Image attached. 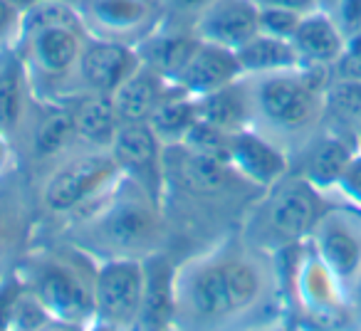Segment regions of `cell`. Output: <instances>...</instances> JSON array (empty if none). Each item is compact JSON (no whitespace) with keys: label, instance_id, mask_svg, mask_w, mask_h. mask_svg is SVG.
<instances>
[{"label":"cell","instance_id":"1","mask_svg":"<svg viewBox=\"0 0 361 331\" xmlns=\"http://www.w3.org/2000/svg\"><path fill=\"white\" fill-rule=\"evenodd\" d=\"M275 255L247 240H226L191 257L173 275L176 326H226L275 296Z\"/></svg>","mask_w":361,"mask_h":331},{"label":"cell","instance_id":"2","mask_svg":"<svg viewBox=\"0 0 361 331\" xmlns=\"http://www.w3.org/2000/svg\"><path fill=\"white\" fill-rule=\"evenodd\" d=\"M87 37L90 30L72 0H35L25 6L16 55L35 99L42 104H70L82 94L77 70Z\"/></svg>","mask_w":361,"mask_h":331},{"label":"cell","instance_id":"3","mask_svg":"<svg viewBox=\"0 0 361 331\" xmlns=\"http://www.w3.org/2000/svg\"><path fill=\"white\" fill-rule=\"evenodd\" d=\"M329 80V67L314 65L245 77L250 126L277 141L295 158L324 129V92Z\"/></svg>","mask_w":361,"mask_h":331},{"label":"cell","instance_id":"4","mask_svg":"<svg viewBox=\"0 0 361 331\" xmlns=\"http://www.w3.org/2000/svg\"><path fill=\"white\" fill-rule=\"evenodd\" d=\"M70 223L75 225V245L94 260H144L154 255L164 237V203L131 178L121 176L90 213Z\"/></svg>","mask_w":361,"mask_h":331},{"label":"cell","instance_id":"5","mask_svg":"<svg viewBox=\"0 0 361 331\" xmlns=\"http://www.w3.org/2000/svg\"><path fill=\"white\" fill-rule=\"evenodd\" d=\"M94 270L97 260L77 245L70 252L35 250L16 265L23 287L57 326H94Z\"/></svg>","mask_w":361,"mask_h":331},{"label":"cell","instance_id":"6","mask_svg":"<svg viewBox=\"0 0 361 331\" xmlns=\"http://www.w3.org/2000/svg\"><path fill=\"white\" fill-rule=\"evenodd\" d=\"M329 206V196H324L300 173H290L277 186L267 188L265 196L255 203L245 220L243 240L270 255H280L290 247L302 245Z\"/></svg>","mask_w":361,"mask_h":331},{"label":"cell","instance_id":"7","mask_svg":"<svg viewBox=\"0 0 361 331\" xmlns=\"http://www.w3.org/2000/svg\"><path fill=\"white\" fill-rule=\"evenodd\" d=\"M109 149H90L80 156H70L50 173L42 188V208L52 216L77 220L90 213L116 183L121 181Z\"/></svg>","mask_w":361,"mask_h":331},{"label":"cell","instance_id":"8","mask_svg":"<svg viewBox=\"0 0 361 331\" xmlns=\"http://www.w3.org/2000/svg\"><path fill=\"white\" fill-rule=\"evenodd\" d=\"M144 301V260L106 257L94 270V326L136 329Z\"/></svg>","mask_w":361,"mask_h":331},{"label":"cell","instance_id":"9","mask_svg":"<svg viewBox=\"0 0 361 331\" xmlns=\"http://www.w3.org/2000/svg\"><path fill=\"white\" fill-rule=\"evenodd\" d=\"M307 240L354 304V292L361 282V208L331 201Z\"/></svg>","mask_w":361,"mask_h":331},{"label":"cell","instance_id":"10","mask_svg":"<svg viewBox=\"0 0 361 331\" xmlns=\"http://www.w3.org/2000/svg\"><path fill=\"white\" fill-rule=\"evenodd\" d=\"M290 287L302 316L314 319V324H334L354 311L351 296L339 285L334 272L324 265L310 240L295 247V260L290 267Z\"/></svg>","mask_w":361,"mask_h":331},{"label":"cell","instance_id":"11","mask_svg":"<svg viewBox=\"0 0 361 331\" xmlns=\"http://www.w3.org/2000/svg\"><path fill=\"white\" fill-rule=\"evenodd\" d=\"M90 35L139 45L164 25V0H80Z\"/></svg>","mask_w":361,"mask_h":331},{"label":"cell","instance_id":"12","mask_svg":"<svg viewBox=\"0 0 361 331\" xmlns=\"http://www.w3.org/2000/svg\"><path fill=\"white\" fill-rule=\"evenodd\" d=\"M109 151L126 178L139 183L146 193H151L156 201L164 203L166 144L156 136L149 121H126V124H121Z\"/></svg>","mask_w":361,"mask_h":331},{"label":"cell","instance_id":"13","mask_svg":"<svg viewBox=\"0 0 361 331\" xmlns=\"http://www.w3.org/2000/svg\"><path fill=\"white\" fill-rule=\"evenodd\" d=\"M228 161L233 171L245 181L247 186L257 191L277 186L282 178L292 173V156L287 149H282L277 141L257 131L255 126H243L233 131L231 149H228Z\"/></svg>","mask_w":361,"mask_h":331},{"label":"cell","instance_id":"14","mask_svg":"<svg viewBox=\"0 0 361 331\" xmlns=\"http://www.w3.org/2000/svg\"><path fill=\"white\" fill-rule=\"evenodd\" d=\"M139 67L141 55L134 45L90 35L80 57V70H77L80 89L114 94L116 87L129 80Z\"/></svg>","mask_w":361,"mask_h":331},{"label":"cell","instance_id":"15","mask_svg":"<svg viewBox=\"0 0 361 331\" xmlns=\"http://www.w3.org/2000/svg\"><path fill=\"white\" fill-rule=\"evenodd\" d=\"M191 27L198 40L238 50L260 32V8L252 0H216Z\"/></svg>","mask_w":361,"mask_h":331},{"label":"cell","instance_id":"16","mask_svg":"<svg viewBox=\"0 0 361 331\" xmlns=\"http://www.w3.org/2000/svg\"><path fill=\"white\" fill-rule=\"evenodd\" d=\"M243 75L240 62H238L235 50L213 45V42L198 40L193 52L188 55L186 65L173 77L171 85L186 89L193 96H206L216 89L238 82Z\"/></svg>","mask_w":361,"mask_h":331},{"label":"cell","instance_id":"17","mask_svg":"<svg viewBox=\"0 0 361 331\" xmlns=\"http://www.w3.org/2000/svg\"><path fill=\"white\" fill-rule=\"evenodd\" d=\"M359 151L354 141L334 134L329 129H322L297 156H302L300 176L307 178L314 188H319L324 196H329L331 188L341 178L344 168L349 166L351 156Z\"/></svg>","mask_w":361,"mask_h":331},{"label":"cell","instance_id":"18","mask_svg":"<svg viewBox=\"0 0 361 331\" xmlns=\"http://www.w3.org/2000/svg\"><path fill=\"white\" fill-rule=\"evenodd\" d=\"M292 42L300 52L302 65L329 67L331 70L336 60L344 55L346 35L329 11L317 8V11L302 15L300 25L292 35Z\"/></svg>","mask_w":361,"mask_h":331},{"label":"cell","instance_id":"19","mask_svg":"<svg viewBox=\"0 0 361 331\" xmlns=\"http://www.w3.org/2000/svg\"><path fill=\"white\" fill-rule=\"evenodd\" d=\"M173 275L176 267L159 252L144 257V301L136 329H166L176 326L173 301Z\"/></svg>","mask_w":361,"mask_h":331},{"label":"cell","instance_id":"20","mask_svg":"<svg viewBox=\"0 0 361 331\" xmlns=\"http://www.w3.org/2000/svg\"><path fill=\"white\" fill-rule=\"evenodd\" d=\"M72 121H75L77 141L87 144L90 149H109L121 119L111 94H97V92H82L77 99L70 101Z\"/></svg>","mask_w":361,"mask_h":331},{"label":"cell","instance_id":"21","mask_svg":"<svg viewBox=\"0 0 361 331\" xmlns=\"http://www.w3.org/2000/svg\"><path fill=\"white\" fill-rule=\"evenodd\" d=\"M169 87L171 82L161 72L141 62L139 70L129 80L121 82L111 94L121 124H126V121H149L151 111L156 109V104L161 101Z\"/></svg>","mask_w":361,"mask_h":331},{"label":"cell","instance_id":"22","mask_svg":"<svg viewBox=\"0 0 361 331\" xmlns=\"http://www.w3.org/2000/svg\"><path fill=\"white\" fill-rule=\"evenodd\" d=\"M201 119L198 111V96L188 94L186 89L171 85L166 89V94L161 96V101L156 104V109L151 111L149 124L156 131L161 141L169 146H178L186 141L188 131L196 126V121Z\"/></svg>","mask_w":361,"mask_h":331},{"label":"cell","instance_id":"23","mask_svg":"<svg viewBox=\"0 0 361 331\" xmlns=\"http://www.w3.org/2000/svg\"><path fill=\"white\" fill-rule=\"evenodd\" d=\"M324 129L359 146L361 131V80L334 77L324 92Z\"/></svg>","mask_w":361,"mask_h":331},{"label":"cell","instance_id":"24","mask_svg":"<svg viewBox=\"0 0 361 331\" xmlns=\"http://www.w3.org/2000/svg\"><path fill=\"white\" fill-rule=\"evenodd\" d=\"M235 55L245 77L270 75V72L292 70L302 65L300 52L290 37L267 35V32H257L255 37H250L245 45L238 47Z\"/></svg>","mask_w":361,"mask_h":331},{"label":"cell","instance_id":"25","mask_svg":"<svg viewBox=\"0 0 361 331\" xmlns=\"http://www.w3.org/2000/svg\"><path fill=\"white\" fill-rule=\"evenodd\" d=\"M30 96L32 87L23 70V62L16 52H11L0 62V129L8 136L20 131V126L25 124Z\"/></svg>","mask_w":361,"mask_h":331},{"label":"cell","instance_id":"26","mask_svg":"<svg viewBox=\"0 0 361 331\" xmlns=\"http://www.w3.org/2000/svg\"><path fill=\"white\" fill-rule=\"evenodd\" d=\"M198 111L203 121H211L218 129L231 131V134L243 126H250V96H247L245 77L223 89L198 96Z\"/></svg>","mask_w":361,"mask_h":331},{"label":"cell","instance_id":"27","mask_svg":"<svg viewBox=\"0 0 361 331\" xmlns=\"http://www.w3.org/2000/svg\"><path fill=\"white\" fill-rule=\"evenodd\" d=\"M11 173L0 176V277L6 275V265L18 252L20 237L27 230V208L23 188L8 181Z\"/></svg>","mask_w":361,"mask_h":331},{"label":"cell","instance_id":"28","mask_svg":"<svg viewBox=\"0 0 361 331\" xmlns=\"http://www.w3.org/2000/svg\"><path fill=\"white\" fill-rule=\"evenodd\" d=\"M47 114L35 124L32 131V154L35 158H52L67 151L72 141H77L75 121L70 104H45Z\"/></svg>","mask_w":361,"mask_h":331},{"label":"cell","instance_id":"29","mask_svg":"<svg viewBox=\"0 0 361 331\" xmlns=\"http://www.w3.org/2000/svg\"><path fill=\"white\" fill-rule=\"evenodd\" d=\"M23 18L25 6L16 0H0V57L16 52L23 37Z\"/></svg>","mask_w":361,"mask_h":331},{"label":"cell","instance_id":"30","mask_svg":"<svg viewBox=\"0 0 361 331\" xmlns=\"http://www.w3.org/2000/svg\"><path fill=\"white\" fill-rule=\"evenodd\" d=\"M329 201L361 208V149L351 156L349 166L344 168V173H341V178L336 181V186L331 188Z\"/></svg>","mask_w":361,"mask_h":331},{"label":"cell","instance_id":"31","mask_svg":"<svg viewBox=\"0 0 361 331\" xmlns=\"http://www.w3.org/2000/svg\"><path fill=\"white\" fill-rule=\"evenodd\" d=\"M302 15L305 13L285 11V8H260V32L277 35V37H290L292 40Z\"/></svg>","mask_w":361,"mask_h":331},{"label":"cell","instance_id":"32","mask_svg":"<svg viewBox=\"0 0 361 331\" xmlns=\"http://www.w3.org/2000/svg\"><path fill=\"white\" fill-rule=\"evenodd\" d=\"M334 77H351V80H361V32L346 37L344 55L336 60V65L331 67Z\"/></svg>","mask_w":361,"mask_h":331},{"label":"cell","instance_id":"33","mask_svg":"<svg viewBox=\"0 0 361 331\" xmlns=\"http://www.w3.org/2000/svg\"><path fill=\"white\" fill-rule=\"evenodd\" d=\"M329 13L339 23L346 37L361 32V0H336V6Z\"/></svg>","mask_w":361,"mask_h":331},{"label":"cell","instance_id":"34","mask_svg":"<svg viewBox=\"0 0 361 331\" xmlns=\"http://www.w3.org/2000/svg\"><path fill=\"white\" fill-rule=\"evenodd\" d=\"M216 0H164V11L166 15H173L178 18V20H196L198 15H201L203 11H206L208 6H213Z\"/></svg>","mask_w":361,"mask_h":331},{"label":"cell","instance_id":"35","mask_svg":"<svg viewBox=\"0 0 361 331\" xmlns=\"http://www.w3.org/2000/svg\"><path fill=\"white\" fill-rule=\"evenodd\" d=\"M257 8H285V11H297V13H312L317 11L319 0H252Z\"/></svg>","mask_w":361,"mask_h":331},{"label":"cell","instance_id":"36","mask_svg":"<svg viewBox=\"0 0 361 331\" xmlns=\"http://www.w3.org/2000/svg\"><path fill=\"white\" fill-rule=\"evenodd\" d=\"M13 171V141L6 131L0 129V176Z\"/></svg>","mask_w":361,"mask_h":331},{"label":"cell","instance_id":"37","mask_svg":"<svg viewBox=\"0 0 361 331\" xmlns=\"http://www.w3.org/2000/svg\"><path fill=\"white\" fill-rule=\"evenodd\" d=\"M354 311H361V282H359V287H356V292H354Z\"/></svg>","mask_w":361,"mask_h":331},{"label":"cell","instance_id":"38","mask_svg":"<svg viewBox=\"0 0 361 331\" xmlns=\"http://www.w3.org/2000/svg\"><path fill=\"white\" fill-rule=\"evenodd\" d=\"M359 149H361V131H359Z\"/></svg>","mask_w":361,"mask_h":331},{"label":"cell","instance_id":"39","mask_svg":"<svg viewBox=\"0 0 361 331\" xmlns=\"http://www.w3.org/2000/svg\"><path fill=\"white\" fill-rule=\"evenodd\" d=\"M72 3H80V0H72Z\"/></svg>","mask_w":361,"mask_h":331}]
</instances>
